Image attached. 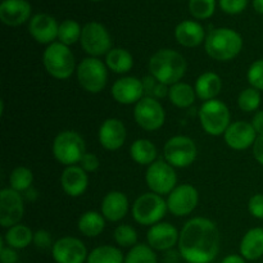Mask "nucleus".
Masks as SVG:
<instances>
[{
	"label": "nucleus",
	"mask_w": 263,
	"mask_h": 263,
	"mask_svg": "<svg viewBox=\"0 0 263 263\" xmlns=\"http://www.w3.org/2000/svg\"><path fill=\"white\" fill-rule=\"evenodd\" d=\"M199 194L193 185L182 184L175 187L168 194L167 207L172 215L184 217L190 215L197 208Z\"/></svg>",
	"instance_id": "obj_13"
},
{
	"label": "nucleus",
	"mask_w": 263,
	"mask_h": 263,
	"mask_svg": "<svg viewBox=\"0 0 263 263\" xmlns=\"http://www.w3.org/2000/svg\"><path fill=\"white\" fill-rule=\"evenodd\" d=\"M221 263H246V259L240 256H236V254H230L226 258H223Z\"/></svg>",
	"instance_id": "obj_48"
},
{
	"label": "nucleus",
	"mask_w": 263,
	"mask_h": 263,
	"mask_svg": "<svg viewBox=\"0 0 263 263\" xmlns=\"http://www.w3.org/2000/svg\"><path fill=\"white\" fill-rule=\"evenodd\" d=\"M44 66L54 79L67 80L74 72V57L67 45L53 43L44 51Z\"/></svg>",
	"instance_id": "obj_4"
},
{
	"label": "nucleus",
	"mask_w": 263,
	"mask_h": 263,
	"mask_svg": "<svg viewBox=\"0 0 263 263\" xmlns=\"http://www.w3.org/2000/svg\"><path fill=\"white\" fill-rule=\"evenodd\" d=\"M105 63L116 73H127L134 66V58L130 51L122 48H115L105 57Z\"/></svg>",
	"instance_id": "obj_28"
},
{
	"label": "nucleus",
	"mask_w": 263,
	"mask_h": 263,
	"mask_svg": "<svg viewBox=\"0 0 263 263\" xmlns=\"http://www.w3.org/2000/svg\"><path fill=\"white\" fill-rule=\"evenodd\" d=\"M61 184L67 195L76 198L84 194L87 189L89 177L81 166H68L62 174Z\"/></svg>",
	"instance_id": "obj_22"
},
{
	"label": "nucleus",
	"mask_w": 263,
	"mask_h": 263,
	"mask_svg": "<svg viewBox=\"0 0 263 263\" xmlns=\"http://www.w3.org/2000/svg\"><path fill=\"white\" fill-rule=\"evenodd\" d=\"M31 15V4L26 0H4L0 4V20L4 25L20 26Z\"/></svg>",
	"instance_id": "obj_21"
},
{
	"label": "nucleus",
	"mask_w": 263,
	"mask_h": 263,
	"mask_svg": "<svg viewBox=\"0 0 263 263\" xmlns=\"http://www.w3.org/2000/svg\"><path fill=\"white\" fill-rule=\"evenodd\" d=\"M80 43L82 49L94 58L104 55L112 50V39L109 32L98 22H89L82 27Z\"/></svg>",
	"instance_id": "obj_10"
},
{
	"label": "nucleus",
	"mask_w": 263,
	"mask_h": 263,
	"mask_svg": "<svg viewBox=\"0 0 263 263\" xmlns=\"http://www.w3.org/2000/svg\"><path fill=\"white\" fill-rule=\"evenodd\" d=\"M80 164H81V168L84 171L94 172L99 168V158L92 153H85Z\"/></svg>",
	"instance_id": "obj_44"
},
{
	"label": "nucleus",
	"mask_w": 263,
	"mask_h": 263,
	"mask_svg": "<svg viewBox=\"0 0 263 263\" xmlns=\"http://www.w3.org/2000/svg\"><path fill=\"white\" fill-rule=\"evenodd\" d=\"M128 211V199L123 193L110 192L102 202V215L112 222L121 221Z\"/></svg>",
	"instance_id": "obj_23"
},
{
	"label": "nucleus",
	"mask_w": 263,
	"mask_h": 263,
	"mask_svg": "<svg viewBox=\"0 0 263 263\" xmlns=\"http://www.w3.org/2000/svg\"><path fill=\"white\" fill-rule=\"evenodd\" d=\"M164 158L172 167L184 168L195 161L198 154L197 145L187 136H174L164 145Z\"/></svg>",
	"instance_id": "obj_9"
},
{
	"label": "nucleus",
	"mask_w": 263,
	"mask_h": 263,
	"mask_svg": "<svg viewBox=\"0 0 263 263\" xmlns=\"http://www.w3.org/2000/svg\"><path fill=\"white\" fill-rule=\"evenodd\" d=\"M204 28L195 21H184L179 23L175 30L177 43L186 48H195L204 40Z\"/></svg>",
	"instance_id": "obj_24"
},
{
	"label": "nucleus",
	"mask_w": 263,
	"mask_h": 263,
	"mask_svg": "<svg viewBox=\"0 0 263 263\" xmlns=\"http://www.w3.org/2000/svg\"><path fill=\"white\" fill-rule=\"evenodd\" d=\"M85 152V141L74 131H63L57 135L53 143V154L59 163L74 166L81 162Z\"/></svg>",
	"instance_id": "obj_6"
},
{
	"label": "nucleus",
	"mask_w": 263,
	"mask_h": 263,
	"mask_svg": "<svg viewBox=\"0 0 263 263\" xmlns=\"http://www.w3.org/2000/svg\"><path fill=\"white\" fill-rule=\"evenodd\" d=\"M261 92L254 87L243 90L238 98V104L243 112H254L261 105Z\"/></svg>",
	"instance_id": "obj_36"
},
{
	"label": "nucleus",
	"mask_w": 263,
	"mask_h": 263,
	"mask_svg": "<svg viewBox=\"0 0 263 263\" xmlns=\"http://www.w3.org/2000/svg\"><path fill=\"white\" fill-rule=\"evenodd\" d=\"M77 80L82 89L98 94L107 85V67L98 58H85L77 67Z\"/></svg>",
	"instance_id": "obj_8"
},
{
	"label": "nucleus",
	"mask_w": 263,
	"mask_h": 263,
	"mask_svg": "<svg viewBox=\"0 0 263 263\" xmlns=\"http://www.w3.org/2000/svg\"><path fill=\"white\" fill-rule=\"evenodd\" d=\"M251 123L256 130L257 135H263V110H259L253 116V120Z\"/></svg>",
	"instance_id": "obj_47"
},
{
	"label": "nucleus",
	"mask_w": 263,
	"mask_h": 263,
	"mask_svg": "<svg viewBox=\"0 0 263 263\" xmlns=\"http://www.w3.org/2000/svg\"><path fill=\"white\" fill-rule=\"evenodd\" d=\"M130 156L141 166H151L157 158V148L148 139H138L130 146Z\"/></svg>",
	"instance_id": "obj_27"
},
{
	"label": "nucleus",
	"mask_w": 263,
	"mask_h": 263,
	"mask_svg": "<svg viewBox=\"0 0 263 263\" xmlns=\"http://www.w3.org/2000/svg\"><path fill=\"white\" fill-rule=\"evenodd\" d=\"M87 263H125L122 252L112 246H102L92 249L87 257Z\"/></svg>",
	"instance_id": "obj_32"
},
{
	"label": "nucleus",
	"mask_w": 263,
	"mask_h": 263,
	"mask_svg": "<svg viewBox=\"0 0 263 263\" xmlns=\"http://www.w3.org/2000/svg\"><path fill=\"white\" fill-rule=\"evenodd\" d=\"M77 226H79L80 233L84 234L85 236H87V238H95V236L100 235V233L104 230V216L95 212V211L85 212L84 215L80 217Z\"/></svg>",
	"instance_id": "obj_29"
},
{
	"label": "nucleus",
	"mask_w": 263,
	"mask_h": 263,
	"mask_svg": "<svg viewBox=\"0 0 263 263\" xmlns=\"http://www.w3.org/2000/svg\"><path fill=\"white\" fill-rule=\"evenodd\" d=\"M241 48L243 39L231 28H216L205 39V51L216 61H231L240 53Z\"/></svg>",
	"instance_id": "obj_3"
},
{
	"label": "nucleus",
	"mask_w": 263,
	"mask_h": 263,
	"mask_svg": "<svg viewBox=\"0 0 263 263\" xmlns=\"http://www.w3.org/2000/svg\"><path fill=\"white\" fill-rule=\"evenodd\" d=\"M82 30L76 21L66 20L59 25L58 39L64 45H72L81 39Z\"/></svg>",
	"instance_id": "obj_35"
},
{
	"label": "nucleus",
	"mask_w": 263,
	"mask_h": 263,
	"mask_svg": "<svg viewBox=\"0 0 263 263\" xmlns=\"http://www.w3.org/2000/svg\"><path fill=\"white\" fill-rule=\"evenodd\" d=\"M33 241V233L25 225H15L9 228L5 234V243L13 249H25Z\"/></svg>",
	"instance_id": "obj_30"
},
{
	"label": "nucleus",
	"mask_w": 263,
	"mask_h": 263,
	"mask_svg": "<svg viewBox=\"0 0 263 263\" xmlns=\"http://www.w3.org/2000/svg\"><path fill=\"white\" fill-rule=\"evenodd\" d=\"M0 261L2 263H17L18 262V253L15 249L10 247H3L0 249Z\"/></svg>",
	"instance_id": "obj_45"
},
{
	"label": "nucleus",
	"mask_w": 263,
	"mask_h": 263,
	"mask_svg": "<svg viewBox=\"0 0 263 263\" xmlns=\"http://www.w3.org/2000/svg\"><path fill=\"white\" fill-rule=\"evenodd\" d=\"M247 0H220L221 9L229 14H238L247 8Z\"/></svg>",
	"instance_id": "obj_41"
},
{
	"label": "nucleus",
	"mask_w": 263,
	"mask_h": 263,
	"mask_svg": "<svg viewBox=\"0 0 263 263\" xmlns=\"http://www.w3.org/2000/svg\"><path fill=\"white\" fill-rule=\"evenodd\" d=\"M115 240L122 248L135 247L138 243V233L130 225H120L115 230Z\"/></svg>",
	"instance_id": "obj_37"
},
{
	"label": "nucleus",
	"mask_w": 263,
	"mask_h": 263,
	"mask_svg": "<svg viewBox=\"0 0 263 263\" xmlns=\"http://www.w3.org/2000/svg\"><path fill=\"white\" fill-rule=\"evenodd\" d=\"M33 244L39 249H48L51 247V235L46 230H37L33 234Z\"/></svg>",
	"instance_id": "obj_43"
},
{
	"label": "nucleus",
	"mask_w": 263,
	"mask_h": 263,
	"mask_svg": "<svg viewBox=\"0 0 263 263\" xmlns=\"http://www.w3.org/2000/svg\"><path fill=\"white\" fill-rule=\"evenodd\" d=\"M143 81L136 77H122L117 80L112 86V97L120 104H134L143 99Z\"/></svg>",
	"instance_id": "obj_18"
},
{
	"label": "nucleus",
	"mask_w": 263,
	"mask_h": 263,
	"mask_svg": "<svg viewBox=\"0 0 263 263\" xmlns=\"http://www.w3.org/2000/svg\"><path fill=\"white\" fill-rule=\"evenodd\" d=\"M92 2H99V0H92Z\"/></svg>",
	"instance_id": "obj_51"
},
{
	"label": "nucleus",
	"mask_w": 263,
	"mask_h": 263,
	"mask_svg": "<svg viewBox=\"0 0 263 263\" xmlns=\"http://www.w3.org/2000/svg\"><path fill=\"white\" fill-rule=\"evenodd\" d=\"M59 26L57 21L51 15L40 13L31 18L28 31L31 36L40 44H53V41L58 37Z\"/></svg>",
	"instance_id": "obj_19"
},
{
	"label": "nucleus",
	"mask_w": 263,
	"mask_h": 263,
	"mask_svg": "<svg viewBox=\"0 0 263 263\" xmlns=\"http://www.w3.org/2000/svg\"><path fill=\"white\" fill-rule=\"evenodd\" d=\"M148 244L156 251H171L179 243L180 234L170 222H159L152 226L146 234Z\"/></svg>",
	"instance_id": "obj_17"
},
{
	"label": "nucleus",
	"mask_w": 263,
	"mask_h": 263,
	"mask_svg": "<svg viewBox=\"0 0 263 263\" xmlns=\"http://www.w3.org/2000/svg\"><path fill=\"white\" fill-rule=\"evenodd\" d=\"M157 254L151 246L136 244L128 251L125 263H157Z\"/></svg>",
	"instance_id": "obj_33"
},
{
	"label": "nucleus",
	"mask_w": 263,
	"mask_h": 263,
	"mask_svg": "<svg viewBox=\"0 0 263 263\" xmlns=\"http://www.w3.org/2000/svg\"><path fill=\"white\" fill-rule=\"evenodd\" d=\"M149 71L154 79L164 85H175L186 72V61L172 49H161L152 55Z\"/></svg>",
	"instance_id": "obj_2"
},
{
	"label": "nucleus",
	"mask_w": 263,
	"mask_h": 263,
	"mask_svg": "<svg viewBox=\"0 0 263 263\" xmlns=\"http://www.w3.org/2000/svg\"><path fill=\"white\" fill-rule=\"evenodd\" d=\"M247 79L252 87L259 90V91L263 90V59H258L251 64L248 73H247Z\"/></svg>",
	"instance_id": "obj_40"
},
{
	"label": "nucleus",
	"mask_w": 263,
	"mask_h": 263,
	"mask_svg": "<svg viewBox=\"0 0 263 263\" xmlns=\"http://www.w3.org/2000/svg\"><path fill=\"white\" fill-rule=\"evenodd\" d=\"M23 198L12 187L0 192V225L12 228L20 223L23 217Z\"/></svg>",
	"instance_id": "obj_14"
},
{
	"label": "nucleus",
	"mask_w": 263,
	"mask_h": 263,
	"mask_svg": "<svg viewBox=\"0 0 263 263\" xmlns=\"http://www.w3.org/2000/svg\"><path fill=\"white\" fill-rule=\"evenodd\" d=\"M145 180L152 193L164 195L170 194L176 187L177 176L171 164L163 161H156L146 170Z\"/></svg>",
	"instance_id": "obj_11"
},
{
	"label": "nucleus",
	"mask_w": 263,
	"mask_h": 263,
	"mask_svg": "<svg viewBox=\"0 0 263 263\" xmlns=\"http://www.w3.org/2000/svg\"><path fill=\"white\" fill-rule=\"evenodd\" d=\"M199 120L203 130L208 135L220 136L230 126V110L221 100H208L200 107Z\"/></svg>",
	"instance_id": "obj_5"
},
{
	"label": "nucleus",
	"mask_w": 263,
	"mask_h": 263,
	"mask_svg": "<svg viewBox=\"0 0 263 263\" xmlns=\"http://www.w3.org/2000/svg\"><path fill=\"white\" fill-rule=\"evenodd\" d=\"M126 127L118 118H108L99 128V143L108 151H117L125 144Z\"/></svg>",
	"instance_id": "obj_20"
},
{
	"label": "nucleus",
	"mask_w": 263,
	"mask_h": 263,
	"mask_svg": "<svg viewBox=\"0 0 263 263\" xmlns=\"http://www.w3.org/2000/svg\"><path fill=\"white\" fill-rule=\"evenodd\" d=\"M168 253H167L166 256V262L167 263H177V259H179V256H181L180 254V252L177 253V252H174V251H167Z\"/></svg>",
	"instance_id": "obj_49"
},
{
	"label": "nucleus",
	"mask_w": 263,
	"mask_h": 263,
	"mask_svg": "<svg viewBox=\"0 0 263 263\" xmlns=\"http://www.w3.org/2000/svg\"><path fill=\"white\" fill-rule=\"evenodd\" d=\"M190 13L197 20H207L215 13L216 0H189Z\"/></svg>",
	"instance_id": "obj_38"
},
{
	"label": "nucleus",
	"mask_w": 263,
	"mask_h": 263,
	"mask_svg": "<svg viewBox=\"0 0 263 263\" xmlns=\"http://www.w3.org/2000/svg\"><path fill=\"white\" fill-rule=\"evenodd\" d=\"M253 8L257 13L263 14V0H253Z\"/></svg>",
	"instance_id": "obj_50"
},
{
	"label": "nucleus",
	"mask_w": 263,
	"mask_h": 263,
	"mask_svg": "<svg viewBox=\"0 0 263 263\" xmlns=\"http://www.w3.org/2000/svg\"><path fill=\"white\" fill-rule=\"evenodd\" d=\"M134 117L138 125L146 131H156L163 126L166 120V113L161 103L154 98L144 97L140 102L136 103Z\"/></svg>",
	"instance_id": "obj_12"
},
{
	"label": "nucleus",
	"mask_w": 263,
	"mask_h": 263,
	"mask_svg": "<svg viewBox=\"0 0 263 263\" xmlns=\"http://www.w3.org/2000/svg\"><path fill=\"white\" fill-rule=\"evenodd\" d=\"M195 95H197L195 89L184 82H177L168 90L170 100L172 104L179 108H187L193 105V103L195 102Z\"/></svg>",
	"instance_id": "obj_31"
},
{
	"label": "nucleus",
	"mask_w": 263,
	"mask_h": 263,
	"mask_svg": "<svg viewBox=\"0 0 263 263\" xmlns=\"http://www.w3.org/2000/svg\"><path fill=\"white\" fill-rule=\"evenodd\" d=\"M51 254L57 263H84L87 261V249L80 239L64 236L51 247Z\"/></svg>",
	"instance_id": "obj_15"
},
{
	"label": "nucleus",
	"mask_w": 263,
	"mask_h": 263,
	"mask_svg": "<svg viewBox=\"0 0 263 263\" xmlns=\"http://www.w3.org/2000/svg\"><path fill=\"white\" fill-rule=\"evenodd\" d=\"M33 181L32 171L27 167H17L12 171L9 177L10 187L15 192H27L31 189V185Z\"/></svg>",
	"instance_id": "obj_34"
},
{
	"label": "nucleus",
	"mask_w": 263,
	"mask_h": 263,
	"mask_svg": "<svg viewBox=\"0 0 263 263\" xmlns=\"http://www.w3.org/2000/svg\"><path fill=\"white\" fill-rule=\"evenodd\" d=\"M167 210V202L156 193H146L135 200L133 207V217L138 223L144 226H153L159 223L164 217Z\"/></svg>",
	"instance_id": "obj_7"
},
{
	"label": "nucleus",
	"mask_w": 263,
	"mask_h": 263,
	"mask_svg": "<svg viewBox=\"0 0 263 263\" xmlns=\"http://www.w3.org/2000/svg\"><path fill=\"white\" fill-rule=\"evenodd\" d=\"M240 254L244 259L256 261L263 257V229H251L243 236L240 243Z\"/></svg>",
	"instance_id": "obj_25"
},
{
	"label": "nucleus",
	"mask_w": 263,
	"mask_h": 263,
	"mask_svg": "<svg viewBox=\"0 0 263 263\" xmlns=\"http://www.w3.org/2000/svg\"><path fill=\"white\" fill-rule=\"evenodd\" d=\"M220 251V231L204 217L187 221L180 233L179 252L187 263H211Z\"/></svg>",
	"instance_id": "obj_1"
},
{
	"label": "nucleus",
	"mask_w": 263,
	"mask_h": 263,
	"mask_svg": "<svg viewBox=\"0 0 263 263\" xmlns=\"http://www.w3.org/2000/svg\"><path fill=\"white\" fill-rule=\"evenodd\" d=\"M221 89H222V81H221V77L215 72H205L200 74L195 82L197 97L204 102L215 99L220 94Z\"/></svg>",
	"instance_id": "obj_26"
},
{
	"label": "nucleus",
	"mask_w": 263,
	"mask_h": 263,
	"mask_svg": "<svg viewBox=\"0 0 263 263\" xmlns=\"http://www.w3.org/2000/svg\"><path fill=\"white\" fill-rule=\"evenodd\" d=\"M144 85V94L148 95L149 98H164L168 94V90L167 89V85L162 84L158 80L154 79L153 76H146L143 80Z\"/></svg>",
	"instance_id": "obj_39"
},
{
	"label": "nucleus",
	"mask_w": 263,
	"mask_h": 263,
	"mask_svg": "<svg viewBox=\"0 0 263 263\" xmlns=\"http://www.w3.org/2000/svg\"><path fill=\"white\" fill-rule=\"evenodd\" d=\"M248 210L254 218L263 220V194H254L249 199Z\"/></svg>",
	"instance_id": "obj_42"
},
{
	"label": "nucleus",
	"mask_w": 263,
	"mask_h": 263,
	"mask_svg": "<svg viewBox=\"0 0 263 263\" xmlns=\"http://www.w3.org/2000/svg\"><path fill=\"white\" fill-rule=\"evenodd\" d=\"M226 144L235 151H244L253 146L257 140V133L252 123L247 121H236L231 123L223 134Z\"/></svg>",
	"instance_id": "obj_16"
},
{
	"label": "nucleus",
	"mask_w": 263,
	"mask_h": 263,
	"mask_svg": "<svg viewBox=\"0 0 263 263\" xmlns=\"http://www.w3.org/2000/svg\"><path fill=\"white\" fill-rule=\"evenodd\" d=\"M253 156L257 162L263 166V135H259L253 144Z\"/></svg>",
	"instance_id": "obj_46"
}]
</instances>
